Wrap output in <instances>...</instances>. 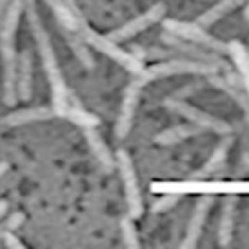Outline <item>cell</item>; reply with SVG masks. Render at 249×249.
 Here are the masks:
<instances>
[{
    "instance_id": "obj_2",
    "label": "cell",
    "mask_w": 249,
    "mask_h": 249,
    "mask_svg": "<svg viewBox=\"0 0 249 249\" xmlns=\"http://www.w3.org/2000/svg\"><path fill=\"white\" fill-rule=\"evenodd\" d=\"M22 0H13L6 7V13L2 18L0 29V49H2V60H4V100L7 106L17 102V48H15V36L20 20Z\"/></svg>"
},
{
    "instance_id": "obj_5",
    "label": "cell",
    "mask_w": 249,
    "mask_h": 249,
    "mask_svg": "<svg viewBox=\"0 0 249 249\" xmlns=\"http://www.w3.org/2000/svg\"><path fill=\"white\" fill-rule=\"evenodd\" d=\"M118 159H120V169H122V177H124L125 195H127L129 209H131L133 216H137V214L140 213V209H142V204H140L139 189H137V182H135V175H133L131 162H129V157H127L124 151L118 153Z\"/></svg>"
},
{
    "instance_id": "obj_7",
    "label": "cell",
    "mask_w": 249,
    "mask_h": 249,
    "mask_svg": "<svg viewBox=\"0 0 249 249\" xmlns=\"http://www.w3.org/2000/svg\"><path fill=\"white\" fill-rule=\"evenodd\" d=\"M55 109H48V107H33V109H20L15 111L11 115L4 117V124L6 125H24L29 122H38V120H48V118L55 117Z\"/></svg>"
},
{
    "instance_id": "obj_11",
    "label": "cell",
    "mask_w": 249,
    "mask_h": 249,
    "mask_svg": "<svg viewBox=\"0 0 249 249\" xmlns=\"http://www.w3.org/2000/svg\"><path fill=\"white\" fill-rule=\"evenodd\" d=\"M22 220H24L22 213H13L4 224H2V226H0V236L4 235L6 231H13L15 228H18V226L22 224Z\"/></svg>"
},
{
    "instance_id": "obj_15",
    "label": "cell",
    "mask_w": 249,
    "mask_h": 249,
    "mask_svg": "<svg viewBox=\"0 0 249 249\" xmlns=\"http://www.w3.org/2000/svg\"><path fill=\"white\" fill-rule=\"evenodd\" d=\"M6 211H7V202L6 200H0V218L6 214Z\"/></svg>"
},
{
    "instance_id": "obj_1",
    "label": "cell",
    "mask_w": 249,
    "mask_h": 249,
    "mask_svg": "<svg viewBox=\"0 0 249 249\" xmlns=\"http://www.w3.org/2000/svg\"><path fill=\"white\" fill-rule=\"evenodd\" d=\"M28 17H29V24L33 28V35H35L36 46H38L42 64H44V71H46L49 86H51L53 109H55L56 115L64 117V113H66L68 106H70V91H68L66 82H64V76H62V71H60V66H58V60H56L55 49L51 46V40H49L48 33H46V29H44L38 15H36L35 6L31 2H29L28 6Z\"/></svg>"
},
{
    "instance_id": "obj_13",
    "label": "cell",
    "mask_w": 249,
    "mask_h": 249,
    "mask_svg": "<svg viewBox=\"0 0 249 249\" xmlns=\"http://www.w3.org/2000/svg\"><path fill=\"white\" fill-rule=\"evenodd\" d=\"M124 236H125V242H127V246H131V248H137L135 231H133V226L127 220L124 222Z\"/></svg>"
},
{
    "instance_id": "obj_10",
    "label": "cell",
    "mask_w": 249,
    "mask_h": 249,
    "mask_svg": "<svg viewBox=\"0 0 249 249\" xmlns=\"http://www.w3.org/2000/svg\"><path fill=\"white\" fill-rule=\"evenodd\" d=\"M64 117H68L70 120H73L75 124L84 125V127H95V125H98V118L95 117V115L88 113V111L80 109V107H71V106H68Z\"/></svg>"
},
{
    "instance_id": "obj_3",
    "label": "cell",
    "mask_w": 249,
    "mask_h": 249,
    "mask_svg": "<svg viewBox=\"0 0 249 249\" xmlns=\"http://www.w3.org/2000/svg\"><path fill=\"white\" fill-rule=\"evenodd\" d=\"M78 29H80V36H82L84 42H88V44H91V46H95V48L100 49L102 53H106V55L111 56V58H115L117 62H120L122 66L129 68V70H135V71L140 70V64L137 62L131 55H127V53H124V51H120L111 40L102 38V36H98L97 33H93L88 26H84L82 22H80Z\"/></svg>"
},
{
    "instance_id": "obj_9",
    "label": "cell",
    "mask_w": 249,
    "mask_h": 249,
    "mask_svg": "<svg viewBox=\"0 0 249 249\" xmlns=\"http://www.w3.org/2000/svg\"><path fill=\"white\" fill-rule=\"evenodd\" d=\"M86 137H88V142H89L91 149L95 151L98 160L102 162V166H104L106 169H111V167H113V159H111L109 151H107L106 144L102 142V139L98 137V133L93 131L91 127H86Z\"/></svg>"
},
{
    "instance_id": "obj_14",
    "label": "cell",
    "mask_w": 249,
    "mask_h": 249,
    "mask_svg": "<svg viewBox=\"0 0 249 249\" xmlns=\"http://www.w3.org/2000/svg\"><path fill=\"white\" fill-rule=\"evenodd\" d=\"M7 4H9V0H0V29H2V18H4Z\"/></svg>"
},
{
    "instance_id": "obj_16",
    "label": "cell",
    "mask_w": 249,
    "mask_h": 249,
    "mask_svg": "<svg viewBox=\"0 0 249 249\" xmlns=\"http://www.w3.org/2000/svg\"><path fill=\"white\" fill-rule=\"evenodd\" d=\"M7 164L6 162H0V177H4V175H6V171H7Z\"/></svg>"
},
{
    "instance_id": "obj_12",
    "label": "cell",
    "mask_w": 249,
    "mask_h": 249,
    "mask_svg": "<svg viewBox=\"0 0 249 249\" xmlns=\"http://www.w3.org/2000/svg\"><path fill=\"white\" fill-rule=\"evenodd\" d=\"M2 238H4V244H6L7 248H11V249H24L26 246L17 238V236L11 233V231H6L4 235H2Z\"/></svg>"
},
{
    "instance_id": "obj_6",
    "label": "cell",
    "mask_w": 249,
    "mask_h": 249,
    "mask_svg": "<svg viewBox=\"0 0 249 249\" xmlns=\"http://www.w3.org/2000/svg\"><path fill=\"white\" fill-rule=\"evenodd\" d=\"M48 6L55 11V17L58 24L62 26L64 31H78V26H80V15H78V9H71L64 0H46Z\"/></svg>"
},
{
    "instance_id": "obj_8",
    "label": "cell",
    "mask_w": 249,
    "mask_h": 249,
    "mask_svg": "<svg viewBox=\"0 0 249 249\" xmlns=\"http://www.w3.org/2000/svg\"><path fill=\"white\" fill-rule=\"evenodd\" d=\"M135 104H137V88H135V84H133V88H129L127 93H125L122 115H120V120H118V129H117L118 137H125L127 131H129V124H131V117H133Z\"/></svg>"
},
{
    "instance_id": "obj_4",
    "label": "cell",
    "mask_w": 249,
    "mask_h": 249,
    "mask_svg": "<svg viewBox=\"0 0 249 249\" xmlns=\"http://www.w3.org/2000/svg\"><path fill=\"white\" fill-rule=\"evenodd\" d=\"M33 58L29 51H22L17 58V97L29 100L33 89Z\"/></svg>"
}]
</instances>
